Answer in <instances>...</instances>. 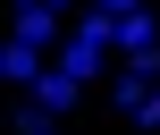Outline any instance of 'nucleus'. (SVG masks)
Returning a JSON list of instances; mask_svg holds the SVG:
<instances>
[{
  "label": "nucleus",
  "mask_w": 160,
  "mask_h": 135,
  "mask_svg": "<svg viewBox=\"0 0 160 135\" xmlns=\"http://www.w3.org/2000/svg\"><path fill=\"white\" fill-rule=\"evenodd\" d=\"M17 135H68V118H59V110H42V101L25 93V110H17Z\"/></svg>",
  "instance_id": "20e7f679"
},
{
  "label": "nucleus",
  "mask_w": 160,
  "mask_h": 135,
  "mask_svg": "<svg viewBox=\"0 0 160 135\" xmlns=\"http://www.w3.org/2000/svg\"><path fill=\"white\" fill-rule=\"evenodd\" d=\"M51 8H59V17H76V0H51Z\"/></svg>",
  "instance_id": "39448f33"
},
{
  "label": "nucleus",
  "mask_w": 160,
  "mask_h": 135,
  "mask_svg": "<svg viewBox=\"0 0 160 135\" xmlns=\"http://www.w3.org/2000/svg\"><path fill=\"white\" fill-rule=\"evenodd\" d=\"M76 93H84V85H76V76H68V68H51V76H42V85H34V101H42V110H59V118H68V110H76Z\"/></svg>",
  "instance_id": "7ed1b4c3"
},
{
  "label": "nucleus",
  "mask_w": 160,
  "mask_h": 135,
  "mask_svg": "<svg viewBox=\"0 0 160 135\" xmlns=\"http://www.w3.org/2000/svg\"><path fill=\"white\" fill-rule=\"evenodd\" d=\"M135 51H160V8H135V17H118V59H135Z\"/></svg>",
  "instance_id": "f03ea898"
},
{
  "label": "nucleus",
  "mask_w": 160,
  "mask_h": 135,
  "mask_svg": "<svg viewBox=\"0 0 160 135\" xmlns=\"http://www.w3.org/2000/svg\"><path fill=\"white\" fill-rule=\"evenodd\" d=\"M59 68H68L76 85H93V76H118V51L93 42V34H68V42H59Z\"/></svg>",
  "instance_id": "f257e3e1"
}]
</instances>
